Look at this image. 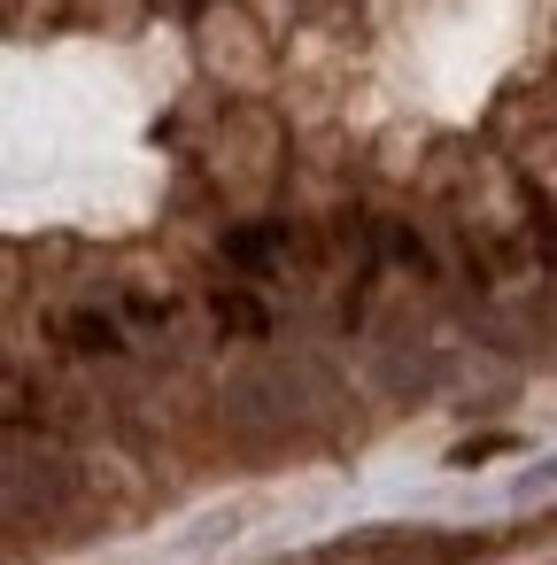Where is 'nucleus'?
Segmentation results:
<instances>
[{
  "mask_svg": "<svg viewBox=\"0 0 557 565\" xmlns=\"http://www.w3.org/2000/svg\"><path fill=\"white\" fill-rule=\"evenodd\" d=\"M549 488H557V457H542V465H526L511 480V495H549Z\"/></svg>",
  "mask_w": 557,
  "mask_h": 565,
  "instance_id": "f257e3e1",
  "label": "nucleus"
}]
</instances>
